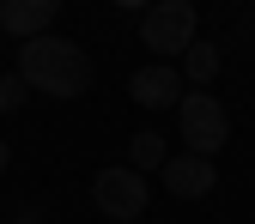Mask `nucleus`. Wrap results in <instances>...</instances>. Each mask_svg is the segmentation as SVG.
I'll use <instances>...</instances> for the list:
<instances>
[{"label": "nucleus", "mask_w": 255, "mask_h": 224, "mask_svg": "<svg viewBox=\"0 0 255 224\" xmlns=\"http://www.w3.org/2000/svg\"><path fill=\"white\" fill-rule=\"evenodd\" d=\"M30 91H43V97H79V91L91 85V61L79 43L67 37H30L18 49V67H12Z\"/></svg>", "instance_id": "nucleus-1"}, {"label": "nucleus", "mask_w": 255, "mask_h": 224, "mask_svg": "<svg viewBox=\"0 0 255 224\" xmlns=\"http://www.w3.org/2000/svg\"><path fill=\"white\" fill-rule=\"evenodd\" d=\"M195 6L188 0H152L146 6V18H140V43L158 55V61H182L188 55V43H195Z\"/></svg>", "instance_id": "nucleus-2"}, {"label": "nucleus", "mask_w": 255, "mask_h": 224, "mask_svg": "<svg viewBox=\"0 0 255 224\" xmlns=\"http://www.w3.org/2000/svg\"><path fill=\"white\" fill-rule=\"evenodd\" d=\"M176 127H182V146L201 151V157L225 151V140H231V115H225V103H219L213 91H182V103H176Z\"/></svg>", "instance_id": "nucleus-3"}, {"label": "nucleus", "mask_w": 255, "mask_h": 224, "mask_svg": "<svg viewBox=\"0 0 255 224\" xmlns=\"http://www.w3.org/2000/svg\"><path fill=\"white\" fill-rule=\"evenodd\" d=\"M91 200H98V212L104 218H116V224H134L140 212H146V176L134 170V164H110V170H98L91 176Z\"/></svg>", "instance_id": "nucleus-4"}, {"label": "nucleus", "mask_w": 255, "mask_h": 224, "mask_svg": "<svg viewBox=\"0 0 255 224\" xmlns=\"http://www.w3.org/2000/svg\"><path fill=\"white\" fill-rule=\"evenodd\" d=\"M158 176H164V188H170L176 200H207L213 188H219V164H213V157H201V151H176Z\"/></svg>", "instance_id": "nucleus-5"}, {"label": "nucleus", "mask_w": 255, "mask_h": 224, "mask_svg": "<svg viewBox=\"0 0 255 224\" xmlns=\"http://www.w3.org/2000/svg\"><path fill=\"white\" fill-rule=\"evenodd\" d=\"M128 97L140 109H176L182 103V67H140L128 79Z\"/></svg>", "instance_id": "nucleus-6"}, {"label": "nucleus", "mask_w": 255, "mask_h": 224, "mask_svg": "<svg viewBox=\"0 0 255 224\" xmlns=\"http://www.w3.org/2000/svg\"><path fill=\"white\" fill-rule=\"evenodd\" d=\"M55 12H61V0H0V30H6V37H18V43L49 37Z\"/></svg>", "instance_id": "nucleus-7"}, {"label": "nucleus", "mask_w": 255, "mask_h": 224, "mask_svg": "<svg viewBox=\"0 0 255 224\" xmlns=\"http://www.w3.org/2000/svg\"><path fill=\"white\" fill-rule=\"evenodd\" d=\"M182 79H195V91H207L213 79H219V49L213 43H188V55H182Z\"/></svg>", "instance_id": "nucleus-8"}, {"label": "nucleus", "mask_w": 255, "mask_h": 224, "mask_svg": "<svg viewBox=\"0 0 255 224\" xmlns=\"http://www.w3.org/2000/svg\"><path fill=\"white\" fill-rule=\"evenodd\" d=\"M128 164H134V170H164V164H170L164 134H152V127H146V134H134V146H128Z\"/></svg>", "instance_id": "nucleus-9"}, {"label": "nucleus", "mask_w": 255, "mask_h": 224, "mask_svg": "<svg viewBox=\"0 0 255 224\" xmlns=\"http://www.w3.org/2000/svg\"><path fill=\"white\" fill-rule=\"evenodd\" d=\"M24 97H30V85H24L18 73H6V79H0V115H12V109H24Z\"/></svg>", "instance_id": "nucleus-10"}, {"label": "nucleus", "mask_w": 255, "mask_h": 224, "mask_svg": "<svg viewBox=\"0 0 255 224\" xmlns=\"http://www.w3.org/2000/svg\"><path fill=\"white\" fill-rule=\"evenodd\" d=\"M12 224H43V212H37V206H24V212H18Z\"/></svg>", "instance_id": "nucleus-11"}, {"label": "nucleus", "mask_w": 255, "mask_h": 224, "mask_svg": "<svg viewBox=\"0 0 255 224\" xmlns=\"http://www.w3.org/2000/svg\"><path fill=\"white\" fill-rule=\"evenodd\" d=\"M6 164H12V146H6V140H0V176H6Z\"/></svg>", "instance_id": "nucleus-12"}, {"label": "nucleus", "mask_w": 255, "mask_h": 224, "mask_svg": "<svg viewBox=\"0 0 255 224\" xmlns=\"http://www.w3.org/2000/svg\"><path fill=\"white\" fill-rule=\"evenodd\" d=\"M116 6H128V12H134V6H140V12H146V6H152V0H116Z\"/></svg>", "instance_id": "nucleus-13"}]
</instances>
